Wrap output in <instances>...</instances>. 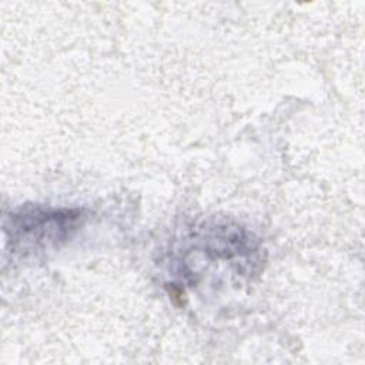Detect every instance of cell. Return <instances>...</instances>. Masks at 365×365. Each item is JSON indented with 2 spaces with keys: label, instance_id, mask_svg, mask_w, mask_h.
Returning a JSON list of instances; mask_svg holds the SVG:
<instances>
[{
  "label": "cell",
  "instance_id": "6da1fadb",
  "mask_svg": "<svg viewBox=\"0 0 365 365\" xmlns=\"http://www.w3.org/2000/svg\"><path fill=\"white\" fill-rule=\"evenodd\" d=\"M84 220L80 208L23 205L6 217V244L13 254L23 257L41 254L66 244Z\"/></svg>",
  "mask_w": 365,
  "mask_h": 365
}]
</instances>
